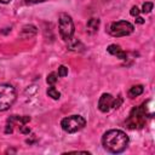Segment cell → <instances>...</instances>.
Returning <instances> with one entry per match:
<instances>
[{
	"instance_id": "obj_10",
	"label": "cell",
	"mask_w": 155,
	"mask_h": 155,
	"mask_svg": "<svg viewBox=\"0 0 155 155\" xmlns=\"http://www.w3.org/2000/svg\"><path fill=\"white\" fill-rule=\"evenodd\" d=\"M98 27H99V19L98 18H91L88 22H87V28L90 30H92L93 33L98 30Z\"/></svg>"
},
{
	"instance_id": "obj_19",
	"label": "cell",
	"mask_w": 155,
	"mask_h": 155,
	"mask_svg": "<svg viewBox=\"0 0 155 155\" xmlns=\"http://www.w3.org/2000/svg\"><path fill=\"white\" fill-rule=\"evenodd\" d=\"M10 1H11V0H0V2H1V4H8Z\"/></svg>"
},
{
	"instance_id": "obj_11",
	"label": "cell",
	"mask_w": 155,
	"mask_h": 155,
	"mask_svg": "<svg viewBox=\"0 0 155 155\" xmlns=\"http://www.w3.org/2000/svg\"><path fill=\"white\" fill-rule=\"evenodd\" d=\"M47 96L51 97L52 99H59L61 98V93L54 88V86H50L47 90Z\"/></svg>"
},
{
	"instance_id": "obj_8",
	"label": "cell",
	"mask_w": 155,
	"mask_h": 155,
	"mask_svg": "<svg viewBox=\"0 0 155 155\" xmlns=\"http://www.w3.org/2000/svg\"><path fill=\"white\" fill-rule=\"evenodd\" d=\"M107 50H108V52H109L110 54L116 56V57L120 58V59H126V58H127V53H126L125 51H122V48H121L119 45H115V44L109 45Z\"/></svg>"
},
{
	"instance_id": "obj_9",
	"label": "cell",
	"mask_w": 155,
	"mask_h": 155,
	"mask_svg": "<svg viewBox=\"0 0 155 155\" xmlns=\"http://www.w3.org/2000/svg\"><path fill=\"white\" fill-rule=\"evenodd\" d=\"M143 93V86L142 85H134L130 88L128 91V97L131 98H134V97H138Z\"/></svg>"
},
{
	"instance_id": "obj_17",
	"label": "cell",
	"mask_w": 155,
	"mask_h": 155,
	"mask_svg": "<svg viewBox=\"0 0 155 155\" xmlns=\"http://www.w3.org/2000/svg\"><path fill=\"white\" fill-rule=\"evenodd\" d=\"M46 0H27L28 4H39V2H44Z\"/></svg>"
},
{
	"instance_id": "obj_1",
	"label": "cell",
	"mask_w": 155,
	"mask_h": 155,
	"mask_svg": "<svg viewBox=\"0 0 155 155\" xmlns=\"http://www.w3.org/2000/svg\"><path fill=\"white\" fill-rule=\"evenodd\" d=\"M130 143L128 136L121 130H109L102 137L103 148L113 154H119L126 150Z\"/></svg>"
},
{
	"instance_id": "obj_14",
	"label": "cell",
	"mask_w": 155,
	"mask_h": 155,
	"mask_svg": "<svg viewBox=\"0 0 155 155\" xmlns=\"http://www.w3.org/2000/svg\"><path fill=\"white\" fill-rule=\"evenodd\" d=\"M153 10V2H144L143 7H142V12L144 13H149Z\"/></svg>"
},
{
	"instance_id": "obj_16",
	"label": "cell",
	"mask_w": 155,
	"mask_h": 155,
	"mask_svg": "<svg viewBox=\"0 0 155 155\" xmlns=\"http://www.w3.org/2000/svg\"><path fill=\"white\" fill-rule=\"evenodd\" d=\"M139 12H140V10L137 7V6H133L132 8H131V16H133V17H138V15H139Z\"/></svg>"
},
{
	"instance_id": "obj_3",
	"label": "cell",
	"mask_w": 155,
	"mask_h": 155,
	"mask_svg": "<svg viewBox=\"0 0 155 155\" xmlns=\"http://www.w3.org/2000/svg\"><path fill=\"white\" fill-rule=\"evenodd\" d=\"M17 97L16 90L8 84H0V111L7 110L15 103Z\"/></svg>"
},
{
	"instance_id": "obj_18",
	"label": "cell",
	"mask_w": 155,
	"mask_h": 155,
	"mask_svg": "<svg viewBox=\"0 0 155 155\" xmlns=\"http://www.w3.org/2000/svg\"><path fill=\"white\" fill-rule=\"evenodd\" d=\"M136 22L139 23V24H142V23H144V19H143L142 17H137V18H136Z\"/></svg>"
},
{
	"instance_id": "obj_13",
	"label": "cell",
	"mask_w": 155,
	"mask_h": 155,
	"mask_svg": "<svg viewBox=\"0 0 155 155\" xmlns=\"http://www.w3.org/2000/svg\"><path fill=\"white\" fill-rule=\"evenodd\" d=\"M57 75L59 78H64L68 75V68L65 65H59L58 67V71H57Z\"/></svg>"
},
{
	"instance_id": "obj_2",
	"label": "cell",
	"mask_w": 155,
	"mask_h": 155,
	"mask_svg": "<svg viewBox=\"0 0 155 155\" xmlns=\"http://www.w3.org/2000/svg\"><path fill=\"white\" fill-rule=\"evenodd\" d=\"M145 121H147V114H145L144 107L142 104L139 107H134L131 110L125 124L131 130H139V128H143L145 126Z\"/></svg>"
},
{
	"instance_id": "obj_7",
	"label": "cell",
	"mask_w": 155,
	"mask_h": 155,
	"mask_svg": "<svg viewBox=\"0 0 155 155\" xmlns=\"http://www.w3.org/2000/svg\"><path fill=\"white\" fill-rule=\"evenodd\" d=\"M113 105H114V97L110 93H103L99 97L98 109L102 113H108L110 109H113Z\"/></svg>"
},
{
	"instance_id": "obj_5",
	"label": "cell",
	"mask_w": 155,
	"mask_h": 155,
	"mask_svg": "<svg viewBox=\"0 0 155 155\" xmlns=\"http://www.w3.org/2000/svg\"><path fill=\"white\" fill-rule=\"evenodd\" d=\"M58 28H59V34L64 41H69L73 35H74V22L71 17L67 13H61L59 19H58Z\"/></svg>"
},
{
	"instance_id": "obj_12",
	"label": "cell",
	"mask_w": 155,
	"mask_h": 155,
	"mask_svg": "<svg viewBox=\"0 0 155 155\" xmlns=\"http://www.w3.org/2000/svg\"><path fill=\"white\" fill-rule=\"evenodd\" d=\"M57 78H58V75H57V73H50L48 75H47V79H46V81H47V84L48 85H51V86H53L56 82H57Z\"/></svg>"
},
{
	"instance_id": "obj_4",
	"label": "cell",
	"mask_w": 155,
	"mask_h": 155,
	"mask_svg": "<svg viewBox=\"0 0 155 155\" xmlns=\"http://www.w3.org/2000/svg\"><path fill=\"white\" fill-rule=\"evenodd\" d=\"M85 125H86V120L81 115H70V116L63 117L61 121L62 130L68 133H75L82 130Z\"/></svg>"
},
{
	"instance_id": "obj_6",
	"label": "cell",
	"mask_w": 155,
	"mask_h": 155,
	"mask_svg": "<svg viewBox=\"0 0 155 155\" xmlns=\"http://www.w3.org/2000/svg\"><path fill=\"white\" fill-rule=\"evenodd\" d=\"M133 29L134 28L130 22H127V21H117V22H114V23L110 24L109 33L113 36L120 38V36L130 35L133 31Z\"/></svg>"
},
{
	"instance_id": "obj_15",
	"label": "cell",
	"mask_w": 155,
	"mask_h": 155,
	"mask_svg": "<svg viewBox=\"0 0 155 155\" xmlns=\"http://www.w3.org/2000/svg\"><path fill=\"white\" fill-rule=\"evenodd\" d=\"M121 103H122V97L121 96H119V97H116V99L114 98V105H113V108H119L120 105H121Z\"/></svg>"
}]
</instances>
